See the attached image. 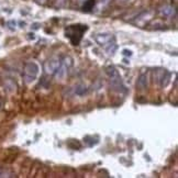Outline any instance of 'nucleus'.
<instances>
[{
    "instance_id": "obj_18",
    "label": "nucleus",
    "mask_w": 178,
    "mask_h": 178,
    "mask_svg": "<svg viewBox=\"0 0 178 178\" xmlns=\"http://www.w3.org/2000/svg\"><path fill=\"white\" fill-rule=\"evenodd\" d=\"M29 35H30V39H34V35H33V34L30 33V34H29Z\"/></svg>"
},
{
    "instance_id": "obj_6",
    "label": "nucleus",
    "mask_w": 178,
    "mask_h": 178,
    "mask_svg": "<svg viewBox=\"0 0 178 178\" xmlns=\"http://www.w3.org/2000/svg\"><path fill=\"white\" fill-rule=\"evenodd\" d=\"M68 68L66 64L63 62V64H61V66L57 68V71L55 72V78L57 80H64V78L67 76V72H68Z\"/></svg>"
},
{
    "instance_id": "obj_16",
    "label": "nucleus",
    "mask_w": 178,
    "mask_h": 178,
    "mask_svg": "<svg viewBox=\"0 0 178 178\" xmlns=\"http://www.w3.org/2000/svg\"><path fill=\"white\" fill-rule=\"evenodd\" d=\"M38 3H41V5H44L45 2H46V0H35Z\"/></svg>"
},
{
    "instance_id": "obj_3",
    "label": "nucleus",
    "mask_w": 178,
    "mask_h": 178,
    "mask_svg": "<svg viewBox=\"0 0 178 178\" xmlns=\"http://www.w3.org/2000/svg\"><path fill=\"white\" fill-rule=\"evenodd\" d=\"M62 62L60 58H57V57H52L50 60H47V61L44 63V72L46 75H54L55 72L57 71V68L61 66Z\"/></svg>"
},
{
    "instance_id": "obj_17",
    "label": "nucleus",
    "mask_w": 178,
    "mask_h": 178,
    "mask_svg": "<svg viewBox=\"0 0 178 178\" xmlns=\"http://www.w3.org/2000/svg\"><path fill=\"white\" fill-rule=\"evenodd\" d=\"M33 28H34V29H39V24H38V23L33 24Z\"/></svg>"
},
{
    "instance_id": "obj_10",
    "label": "nucleus",
    "mask_w": 178,
    "mask_h": 178,
    "mask_svg": "<svg viewBox=\"0 0 178 178\" xmlns=\"http://www.w3.org/2000/svg\"><path fill=\"white\" fill-rule=\"evenodd\" d=\"M94 6H95V0H85L83 10L86 12L91 11V9H94Z\"/></svg>"
},
{
    "instance_id": "obj_1",
    "label": "nucleus",
    "mask_w": 178,
    "mask_h": 178,
    "mask_svg": "<svg viewBox=\"0 0 178 178\" xmlns=\"http://www.w3.org/2000/svg\"><path fill=\"white\" fill-rule=\"evenodd\" d=\"M87 27L83 25V24H74V25H69L66 29V38L71 40L73 45H78L80 40L83 39V34L87 31Z\"/></svg>"
},
{
    "instance_id": "obj_2",
    "label": "nucleus",
    "mask_w": 178,
    "mask_h": 178,
    "mask_svg": "<svg viewBox=\"0 0 178 178\" xmlns=\"http://www.w3.org/2000/svg\"><path fill=\"white\" fill-rule=\"evenodd\" d=\"M39 74V66L36 63L30 62L25 64L24 71H23V79L27 84H31L35 80V78Z\"/></svg>"
},
{
    "instance_id": "obj_5",
    "label": "nucleus",
    "mask_w": 178,
    "mask_h": 178,
    "mask_svg": "<svg viewBox=\"0 0 178 178\" xmlns=\"http://www.w3.org/2000/svg\"><path fill=\"white\" fill-rule=\"evenodd\" d=\"M109 78H110V86L112 87L113 90H116L118 92H123V91H125V87H124V85H123L122 80H121V77H120L119 74L112 76V77H109Z\"/></svg>"
},
{
    "instance_id": "obj_15",
    "label": "nucleus",
    "mask_w": 178,
    "mask_h": 178,
    "mask_svg": "<svg viewBox=\"0 0 178 178\" xmlns=\"http://www.w3.org/2000/svg\"><path fill=\"white\" fill-rule=\"evenodd\" d=\"M110 1H111V0H100V3L101 5H103V6H106V5H108Z\"/></svg>"
},
{
    "instance_id": "obj_19",
    "label": "nucleus",
    "mask_w": 178,
    "mask_h": 178,
    "mask_svg": "<svg viewBox=\"0 0 178 178\" xmlns=\"http://www.w3.org/2000/svg\"><path fill=\"white\" fill-rule=\"evenodd\" d=\"M0 106H1V103H0Z\"/></svg>"
},
{
    "instance_id": "obj_11",
    "label": "nucleus",
    "mask_w": 178,
    "mask_h": 178,
    "mask_svg": "<svg viewBox=\"0 0 178 178\" xmlns=\"http://www.w3.org/2000/svg\"><path fill=\"white\" fill-rule=\"evenodd\" d=\"M75 92H76L78 96L85 95V94L87 92V87H86L85 85H78L77 87H76V90H75Z\"/></svg>"
},
{
    "instance_id": "obj_8",
    "label": "nucleus",
    "mask_w": 178,
    "mask_h": 178,
    "mask_svg": "<svg viewBox=\"0 0 178 178\" xmlns=\"http://www.w3.org/2000/svg\"><path fill=\"white\" fill-rule=\"evenodd\" d=\"M158 12H160L161 16H164V17H170V16L173 14V12H175V9H174L172 6L166 5V6L161 7L160 10H158Z\"/></svg>"
},
{
    "instance_id": "obj_4",
    "label": "nucleus",
    "mask_w": 178,
    "mask_h": 178,
    "mask_svg": "<svg viewBox=\"0 0 178 178\" xmlns=\"http://www.w3.org/2000/svg\"><path fill=\"white\" fill-rule=\"evenodd\" d=\"M96 42L101 46H107L111 44V42H114V36L111 33H100L95 36Z\"/></svg>"
},
{
    "instance_id": "obj_12",
    "label": "nucleus",
    "mask_w": 178,
    "mask_h": 178,
    "mask_svg": "<svg viewBox=\"0 0 178 178\" xmlns=\"http://www.w3.org/2000/svg\"><path fill=\"white\" fill-rule=\"evenodd\" d=\"M8 27H9V29H11V30H14L16 22H14V21H10V22H8Z\"/></svg>"
},
{
    "instance_id": "obj_9",
    "label": "nucleus",
    "mask_w": 178,
    "mask_h": 178,
    "mask_svg": "<svg viewBox=\"0 0 178 178\" xmlns=\"http://www.w3.org/2000/svg\"><path fill=\"white\" fill-rule=\"evenodd\" d=\"M136 86H138V88L139 89H145L147 87V77H146V75L144 74H142L141 76L139 77L138 79V83H136Z\"/></svg>"
},
{
    "instance_id": "obj_14",
    "label": "nucleus",
    "mask_w": 178,
    "mask_h": 178,
    "mask_svg": "<svg viewBox=\"0 0 178 178\" xmlns=\"http://www.w3.org/2000/svg\"><path fill=\"white\" fill-rule=\"evenodd\" d=\"M66 1H67V0H57V6H60V7L64 6Z\"/></svg>"
},
{
    "instance_id": "obj_7",
    "label": "nucleus",
    "mask_w": 178,
    "mask_h": 178,
    "mask_svg": "<svg viewBox=\"0 0 178 178\" xmlns=\"http://www.w3.org/2000/svg\"><path fill=\"white\" fill-rule=\"evenodd\" d=\"M170 81V73L167 72V71H164L163 74H162L161 78H160V85H161V87H167V85L169 84Z\"/></svg>"
},
{
    "instance_id": "obj_13",
    "label": "nucleus",
    "mask_w": 178,
    "mask_h": 178,
    "mask_svg": "<svg viewBox=\"0 0 178 178\" xmlns=\"http://www.w3.org/2000/svg\"><path fill=\"white\" fill-rule=\"evenodd\" d=\"M123 55L124 56H131L132 55V52H131V51L130 50H123Z\"/></svg>"
}]
</instances>
